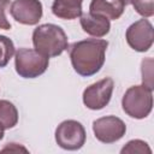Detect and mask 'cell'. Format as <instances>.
Returning <instances> with one entry per match:
<instances>
[{
  "label": "cell",
  "mask_w": 154,
  "mask_h": 154,
  "mask_svg": "<svg viewBox=\"0 0 154 154\" xmlns=\"http://www.w3.org/2000/svg\"><path fill=\"white\" fill-rule=\"evenodd\" d=\"M114 82L111 77H106L91 85H89L83 91V103L90 109H101L108 105Z\"/></svg>",
  "instance_id": "7"
},
{
  "label": "cell",
  "mask_w": 154,
  "mask_h": 154,
  "mask_svg": "<svg viewBox=\"0 0 154 154\" xmlns=\"http://www.w3.org/2000/svg\"><path fill=\"white\" fill-rule=\"evenodd\" d=\"M10 12L16 22L35 25L42 17V4L38 0H14L11 4Z\"/></svg>",
  "instance_id": "9"
},
{
  "label": "cell",
  "mask_w": 154,
  "mask_h": 154,
  "mask_svg": "<svg viewBox=\"0 0 154 154\" xmlns=\"http://www.w3.org/2000/svg\"><path fill=\"white\" fill-rule=\"evenodd\" d=\"M95 137L102 143H113L119 141L126 131L125 123L114 116H107L93 122Z\"/></svg>",
  "instance_id": "6"
},
{
  "label": "cell",
  "mask_w": 154,
  "mask_h": 154,
  "mask_svg": "<svg viewBox=\"0 0 154 154\" xmlns=\"http://www.w3.org/2000/svg\"><path fill=\"white\" fill-rule=\"evenodd\" d=\"M0 152H28L26 148H24L23 146H19L18 143H8L5 148H2Z\"/></svg>",
  "instance_id": "19"
},
{
  "label": "cell",
  "mask_w": 154,
  "mask_h": 154,
  "mask_svg": "<svg viewBox=\"0 0 154 154\" xmlns=\"http://www.w3.org/2000/svg\"><path fill=\"white\" fill-rule=\"evenodd\" d=\"M2 137H4V130L0 128V140H2Z\"/></svg>",
  "instance_id": "20"
},
{
  "label": "cell",
  "mask_w": 154,
  "mask_h": 154,
  "mask_svg": "<svg viewBox=\"0 0 154 154\" xmlns=\"http://www.w3.org/2000/svg\"><path fill=\"white\" fill-rule=\"evenodd\" d=\"M154 40L153 25L148 19H140L131 24L126 30L128 45L137 52H147Z\"/></svg>",
  "instance_id": "8"
},
{
  "label": "cell",
  "mask_w": 154,
  "mask_h": 154,
  "mask_svg": "<svg viewBox=\"0 0 154 154\" xmlns=\"http://www.w3.org/2000/svg\"><path fill=\"white\" fill-rule=\"evenodd\" d=\"M122 1H123V2H124V5H125V6H126V5H129V4H130V0H122Z\"/></svg>",
  "instance_id": "21"
},
{
  "label": "cell",
  "mask_w": 154,
  "mask_h": 154,
  "mask_svg": "<svg viewBox=\"0 0 154 154\" xmlns=\"http://www.w3.org/2000/svg\"><path fill=\"white\" fill-rule=\"evenodd\" d=\"M47 57L31 48H19L16 52L14 66L17 73L23 78H36L45 73L48 67Z\"/></svg>",
  "instance_id": "4"
},
{
  "label": "cell",
  "mask_w": 154,
  "mask_h": 154,
  "mask_svg": "<svg viewBox=\"0 0 154 154\" xmlns=\"http://www.w3.org/2000/svg\"><path fill=\"white\" fill-rule=\"evenodd\" d=\"M83 0H54L52 12L61 19H76L82 14Z\"/></svg>",
  "instance_id": "12"
},
{
  "label": "cell",
  "mask_w": 154,
  "mask_h": 154,
  "mask_svg": "<svg viewBox=\"0 0 154 154\" xmlns=\"http://www.w3.org/2000/svg\"><path fill=\"white\" fill-rule=\"evenodd\" d=\"M122 154H125V153H140V154H143V153H148L150 154L152 153V149L149 148V146L147 144V142L144 141H141V140H132V141H129L126 143V146H124L120 150Z\"/></svg>",
  "instance_id": "15"
},
{
  "label": "cell",
  "mask_w": 154,
  "mask_h": 154,
  "mask_svg": "<svg viewBox=\"0 0 154 154\" xmlns=\"http://www.w3.org/2000/svg\"><path fill=\"white\" fill-rule=\"evenodd\" d=\"M107 46L108 42L106 40L99 38H88L72 43L70 47V59L73 70L83 77L99 72L105 63Z\"/></svg>",
  "instance_id": "1"
},
{
  "label": "cell",
  "mask_w": 154,
  "mask_h": 154,
  "mask_svg": "<svg viewBox=\"0 0 154 154\" xmlns=\"http://www.w3.org/2000/svg\"><path fill=\"white\" fill-rule=\"evenodd\" d=\"M124 8L125 5L122 0H91L89 5L90 13L101 14L112 20L120 18Z\"/></svg>",
  "instance_id": "11"
},
{
  "label": "cell",
  "mask_w": 154,
  "mask_h": 154,
  "mask_svg": "<svg viewBox=\"0 0 154 154\" xmlns=\"http://www.w3.org/2000/svg\"><path fill=\"white\" fill-rule=\"evenodd\" d=\"M14 54V45L7 36L0 35V67H5Z\"/></svg>",
  "instance_id": "14"
},
{
  "label": "cell",
  "mask_w": 154,
  "mask_h": 154,
  "mask_svg": "<svg viewBox=\"0 0 154 154\" xmlns=\"http://www.w3.org/2000/svg\"><path fill=\"white\" fill-rule=\"evenodd\" d=\"M55 141L66 150H77L85 143V130L77 120H64L55 130Z\"/></svg>",
  "instance_id": "5"
},
{
  "label": "cell",
  "mask_w": 154,
  "mask_h": 154,
  "mask_svg": "<svg viewBox=\"0 0 154 154\" xmlns=\"http://www.w3.org/2000/svg\"><path fill=\"white\" fill-rule=\"evenodd\" d=\"M135 11L143 17H152L154 14V0H130Z\"/></svg>",
  "instance_id": "16"
},
{
  "label": "cell",
  "mask_w": 154,
  "mask_h": 154,
  "mask_svg": "<svg viewBox=\"0 0 154 154\" xmlns=\"http://www.w3.org/2000/svg\"><path fill=\"white\" fill-rule=\"evenodd\" d=\"M142 82L143 85L153 90V59L147 58L142 61Z\"/></svg>",
  "instance_id": "17"
},
{
  "label": "cell",
  "mask_w": 154,
  "mask_h": 154,
  "mask_svg": "<svg viewBox=\"0 0 154 154\" xmlns=\"http://www.w3.org/2000/svg\"><path fill=\"white\" fill-rule=\"evenodd\" d=\"M152 91V89L143 84L130 87L122 99L123 111L135 119H143L148 117L153 108Z\"/></svg>",
  "instance_id": "3"
},
{
  "label": "cell",
  "mask_w": 154,
  "mask_h": 154,
  "mask_svg": "<svg viewBox=\"0 0 154 154\" xmlns=\"http://www.w3.org/2000/svg\"><path fill=\"white\" fill-rule=\"evenodd\" d=\"M81 26L84 32L95 36V37H102L106 34H108L111 24L109 19L101 14H94V13H84L81 14Z\"/></svg>",
  "instance_id": "10"
},
{
  "label": "cell",
  "mask_w": 154,
  "mask_h": 154,
  "mask_svg": "<svg viewBox=\"0 0 154 154\" xmlns=\"http://www.w3.org/2000/svg\"><path fill=\"white\" fill-rule=\"evenodd\" d=\"M32 43L35 49L47 58L60 55L67 49V36L65 31L55 24L38 25L32 32Z\"/></svg>",
  "instance_id": "2"
},
{
  "label": "cell",
  "mask_w": 154,
  "mask_h": 154,
  "mask_svg": "<svg viewBox=\"0 0 154 154\" xmlns=\"http://www.w3.org/2000/svg\"><path fill=\"white\" fill-rule=\"evenodd\" d=\"M18 122V111L16 106L7 101L0 100V128L2 130L13 128Z\"/></svg>",
  "instance_id": "13"
},
{
  "label": "cell",
  "mask_w": 154,
  "mask_h": 154,
  "mask_svg": "<svg viewBox=\"0 0 154 154\" xmlns=\"http://www.w3.org/2000/svg\"><path fill=\"white\" fill-rule=\"evenodd\" d=\"M11 5L10 0H0V29L10 30L11 24L6 18V10Z\"/></svg>",
  "instance_id": "18"
}]
</instances>
